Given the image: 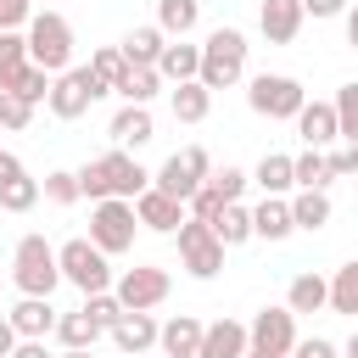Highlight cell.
<instances>
[{
  "mask_svg": "<svg viewBox=\"0 0 358 358\" xmlns=\"http://www.w3.org/2000/svg\"><path fill=\"white\" fill-rule=\"evenodd\" d=\"M330 313H352L358 319V257L330 274Z\"/></svg>",
  "mask_w": 358,
  "mask_h": 358,
  "instance_id": "35",
  "label": "cell"
},
{
  "mask_svg": "<svg viewBox=\"0 0 358 358\" xmlns=\"http://www.w3.org/2000/svg\"><path fill=\"white\" fill-rule=\"evenodd\" d=\"M162 45H168V34H162V28L151 22V28H129L117 50H123V56H129L134 67H157V62H162Z\"/></svg>",
  "mask_w": 358,
  "mask_h": 358,
  "instance_id": "27",
  "label": "cell"
},
{
  "mask_svg": "<svg viewBox=\"0 0 358 358\" xmlns=\"http://www.w3.org/2000/svg\"><path fill=\"white\" fill-rule=\"evenodd\" d=\"M285 308L291 313H324L330 308V280L324 274H296L291 291H285Z\"/></svg>",
  "mask_w": 358,
  "mask_h": 358,
  "instance_id": "26",
  "label": "cell"
},
{
  "mask_svg": "<svg viewBox=\"0 0 358 358\" xmlns=\"http://www.w3.org/2000/svg\"><path fill=\"white\" fill-rule=\"evenodd\" d=\"M168 106H173V117H179V123H201V117L213 112V90H207L201 78H185V84H173Z\"/></svg>",
  "mask_w": 358,
  "mask_h": 358,
  "instance_id": "25",
  "label": "cell"
},
{
  "mask_svg": "<svg viewBox=\"0 0 358 358\" xmlns=\"http://www.w3.org/2000/svg\"><path fill=\"white\" fill-rule=\"evenodd\" d=\"M117 302L123 308H157V302H168V291H173V280H168V268H157V263H134V268H123L117 274Z\"/></svg>",
  "mask_w": 358,
  "mask_h": 358,
  "instance_id": "11",
  "label": "cell"
},
{
  "mask_svg": "<svg viewBox=\"0 0 358 358\" xmlns=\"http://www.w3.org/2000/svg\"><path fill=\"white\" fill-rule=\"evenodd\" d=\"M28 22H34V0H0V34L28 28Z\"/></svg>",
  "mask_w": 358,
  "mask_h": 358,
  "instance_id": "43",
  "label": "cell"
},
{
  "mask_svg": "<svg viewBox=\"0 0 358 358\" xmlns=\"http://www.w3.org/2000/svg\"><path fill=\"white\" fill-rule=\"evenodd\" d=\"M252 185H257L263 196H291V190H296V162H291L285 151H263V162L252 168Z\"/></svg>",
  "mask_w": 358,
  "mask_h": 358,
  "instance_id": "21",
  "label": "cell"
},
{
  "mask_svg": "<svg viewBox=\"0 0 358 358\" xmlns=\"http://www.w3.org/2000/svg\"><path fill=\"white\" fill-rule=\"evenodd\" d=\"M330 168H336V179H358V145L341 140V145L330 151Z\"/></svg>",
  "mask_w": 358,
  "mask_h": 358,
  "instance_id": "44",
  "label": "cell"
},
{
  "mask_svg": "<svg viewBox=\"0 0 358 358\" xmlns=\"http://www.w3.org/2000/svg\"><path fill=\"white\" fill-rule=\"evenodd\" d=\"M17 341H22V336H17V324L0 313V358H11V352H17Z\"/></svg>",
  "mask_w": 358,
  "mask_h": 358,
  "instance_id": "48",
  "label": "cell"
},
{
  "mask_svg": "<svg viewBox=\"0 0 358 358\" xmlns=\"http://www.w3.org/2000/svg\"><path fill=\"white\" fill-rule=\"evenodd\" d=\"M296 162V190H324L330 179H336V168H330V151H319V145H308L302 157H291Z\"/></svg>",
  "mask_w": 358,
  "mask_h": 358,
  "instance_id": "32",
  "label": "cell"
},
{
  "mask_svg": "<svg viewBox=\"0 0 358 358\" xmlns=\"http://www.w3.org/2000/svg\"><path fill=\"white\" fill-rule=\"evenodd\" d=\"M285 358H302V352H285Z\"/></svg>",
  "mask_w": 358,
  "mask_h": 358,
  "instance_id": "53",
  "label": "cell"
},
{
  "mask_svg": "<svg viewBox=\"0 0 358 358\" xmlns=\"http://www.w3.org/2000/svg\"><path fill=\"white\" fill-rule=\"evenodd\" d=\"M252 229H257V241H285V235H296L291 196H263V201L252 207Z\"/></svg>",
  "mask_w": 358,
  "mask_h": 358,
  "instance_id": "20",
  "label": "cell"
},
{
  "mask_svg": "<svg viewBox=\"0 0 358 358\" xmlns=\"http://www.w3.org/2000/svg\"><path fill=\"white\" fill-rule=\"evenodd\" d=\"M246 347H252V336H246L241 319H213V324L201 330V352H196V358H241Z\"/></svg>",
  "mask_w": 358,
  "mask_h": 358,
  "instance_id": "19",
  "label": "cell"
},
{
  "mask_svg": "<svg viewBox=\"0 0 358 358\" xmlns=\"http://www.w3.org/2000/svg\"><path fill=\"white\" fill-rule=\"evenodd\" d=\"M39 190H45V201H50V207H73V201L84 196V190H78V173H67V168H50Z\"/></svg>",
  "mask_w": 358,
  "mask_h": 358,
  "instance_id": "37",
  "label": "cell"
},
{
  "mask_svg": "<svg viewBox=\"0 0 358 358\" xmlns=\"http://www.w3.org/2000/svg\"><path fill=\"white\" fill-rule=\"evenodd\" d=\"M6 319L17 324V336H50L62 313L50 308V296H22V302H17V308H11Z\"/></svg>",
  "mask_w": 358,
  "mask_h": 358,
  "instance_id": "24",
  "label": "cell"
},
{
  "mask_svg": "<svg viewBox=\"0 0 358 358\" xmlns=\"http://www.w3.org/2000/svg\"><path fill=\"white\" fill-rule=\"evenodd\" d=\"M28 123H34V101L17 95V90H0V129L17 134V129H28Z\"/></svg>",
  "mask_w": 358,
  "mask_h": 358,
  "instance_id": "38",
  "label": "cell"
},
{
  "mask_svg": "<svg viewBox=\"0 0 358 358\" xmlns=\"http://www.w3.org/2000/svg\"><path fill=\"white\" fill-rule=\"evenodd\" d=\"M302 11H308V17H341L347 0H302Z\"/></svg>",
  "mask_w": 358,
  "mask_h": 358,
  "instance_id": "47",
  "label": "cell"
},
{
  "mask_svg": "<svg viewBox=\"0 0 358 358\" xmlns=\"http://www.w3.org/2000/svg\"><path fill=\"white\" fill-rule=\"evenodd\" d=\"M106 134H112V145H117V151H129V145L140 151L145 140H157V123H151V106H134V101H123V112H117V117L106 123Z\"/></svg>",
  "mask_w": 358,
  "mask_h": 358,
  "instance_id": "17",
  "label": "cell"
},
{
  "mask_svg": "<svg viewBox=\"0 0 358 358\" xmlns=\"http://www.w3.org/2000/svg\"><path fill=\"white\" fill-rule=\"evenodd\" d=\"M101 95H112V90H106L90 67H67V73H56V84H50V101H45V106H50L62 123H73V117H84Z\"/></svg>",
  "mask_w": 358,
  "mask_h": 358,
  "instance_id": "9",
  "label": "cell"
},
{
  "mask_svg": "<svg viewBox=\"0 0 358 358\" xmlns=\"http://www.w3.org/2000/svg\"><path fill=\"white\" fill-rule=\"evenodd\" d=\"M296 352H302V358H341V347H336V341H324V336H313V341H296Z\"/></svg>",
  "mask_w": 358,
  "mask_h": 358,
  "instance_id": "45",
  "label": "cell"
},
{
  "mask_svg": "<svg viewBox=\"0 0 358 358\" xmlns=\"http://www.w3.org/2000/svg\"><path fill=\"white\" fill-rule=\"evenodd\" d=\"M39 196H45V190H39V179H34L11 151H0V207H6V213H28Z\"/></svg>",
  "mask_w": 358,
  "mask_h": 358,
  "instance_id": "14",
  "label": "cell"
},
{
  "mask_svg": "<svg viewBox=\"0 0 358 358\" xmlns=\"http://www.w3.org/2000/svg\"><path fill=\"white\" fill-rule=\"evenodd\" d=\"M296 134H302L308 145L330 151V145L341 140V123H336V101H308V106L296 112Z\"/></svg>",
  "mask_w": 358,
  "mask_h": 358,
  "instance_id": "16",
  "label": "cell"
},
{
  "mask_svg": "<svg viewBox=\"0 0 358 358\" xmlns=\"http://www.w3.org/2000/svg\"><path fill=\"white\" fill-rule=\"evenodd\" d=\"M157 73H162L168 84H185V78H201V45H185V39H168V45H162V62H157Z\"/></svg>",
  "mask_w": 358,
  "mask_h": 358,
  "instance_id": "23",
  "label": "cell"
},
{
  "mask_svg": "<svg viewBox=\"0 0 358 358\" xmlns=\"http://www.w3.org/2000/svg\"><path fill=\"white\" fill-rule=\"evenodd\" d=\"M90 73H95V78H101L106 90H117V78L129 73V56H123L117 45H101V50L90 56Z\"/></svg>",
  "mask_w": 358,
  "mask_h": 358,
  "instance_id": "36",
  "label": "cell"
},
{
  "mask_svg": "<svg viewBox=\"0 0 358 358\" xmlns=\"http://www.w3.org/2000/svg\"><path fill=\"white\" fill-rule=\"evenodd\" d=\"M302 0H263L257 6V28H263V39L268 45H291L296 34H302Z\"/></svg>",
  "mask_w": 358,
  "mask_h": 358,
  "instance_id": "15",
  "label": "cell"
},
{
  "mask_svg": "<svg viewBox=\"0 0 358 358\" xmlns=\"http://www.w3.org/2000/svg\"><path fill=\"white\" fill-rule=\"evenodd\" d=\"M134 213H140V229H157V235H173L185 218H190V207L179 201V196H168V190H140L134 196Z\"/></svg>",
  "mask_w": 358,
  "mask_h": 358,
  "instance_id": "13",
  "label": "cell"
},
{
  "mask_svg": "<svg viewBox=\"0 0 358 358\" xmlns=\"http://www.w3.org/2000/svg\"><path fill=\"white\" fill-rule=\"evenodd\" d=\"M246 106H252L257 117L280 123V117H296V112L308 106V90H302L291 73H257L252 90H246Z\"/></svg>",
  "mask_w": 358,
  "mask_h": 358,
  "instance_id": "7",
  "label": "cell"
},
{
  "mask_svg": "<svg viewBox=\"0 0 358 358\" xmlns=\"http://www.w3.org/2000/svg\"><path fill=\"white\" fill-rule=\"evenodd\" d=\"M78 190L90 196V201H106V196H123V201H134L140 190H151V173L129 157V151H106V157H90L84 168H78Z\"/></svg>",
  "mask_w": 358,
  "mask_h": 358,
  "instance_id": "1",
  "label": "cell"
},
{
  "mask_svg": "<svg viewBox=\"0 0 358 358\" xmlns=\"http://www.w3.org/2000/svg\"><path fill=\"white\" fill-rule=\"evenodd\" d=\"M134 229H140V213H134V201H123V196H106V201H95V207H90V241H95L106 257H123V252L134 246Z\"/></svg>",
  "mask_w": 358,
  "mask_h": 358,
  "instance_id": "6",
  "label": "cell"
},
{
  "mask_svg": "<svg viewBox=\"0 0 358 358\" xmlns=\"http://www.w3.org/2000/svg\"><path fill=\"white\" fill-rule=\"evenodd\" d=\"M246 336H252V352L285 358V352H296V313L291 308H263V313H252Z\"/></svg>",
  "mask_w": 358,
  "mask_h": 358,
  "instance_id": "12",
  "label": "cell"
},
{
  "mask_svg": "<svg viewBox=\"0 0 358 358\" xmlns=\"http://www.w3.org/2000/svg\"><path fill=\"white\" fill-rule=\"evenodd\" d=\"M22 67H28V34L11 28V34H0V90H11Z\"/></svg>",
  "mask_w": 358,
  "mask_h": 358,
  "instance_id": "34",
  "label": "cell"
},
{
  "mask_svg": "<svg viewBox=\"0 0 358 358\" xmlns=\"http://www.w3.org/2000/svg\"><path fill=\"white\" fill-rule=\"evenodd\" d=\"M185 207H190V218H201V224H213V218L224 213V196H218L213 185H201V190H196V196H190Z\"/></svg>",
  "mask_w": 358,
  "mask_h": 358,
  "instance_id": "42",
  "label": "cell"
},
{
  "mask_svg": "<svg viewBox=\"0 0 358 358\" xmlns=\"http://www.w3.org/2000/svg\"><path fill=\"white\" fill-rule=\"evenodd\" d=\"M162 358H168V352H162Z\"/></svg>",
  "mask_w": 358,
  "mask_h": 358,
  "instance_id": "54",
  "label": "cell"
},
{
  "mask_svg": "<svg viewBox=\"0 0 358 358\" xmlns=\"http://www.w3.org/2000/svg\"><path fill=\"white\" fill-rule=\"evenodd\" d=\"M352 185H358V179H352Z\"/></svg>",
  "mask_w": 358,
  "mask_h": 358,
  "instance_id": "55",
  "label": "cell"
},
{
  "mask_svg": "<svg viewBox=\"0 0 358 358\" xmlns=\"http://www.w3.org/2000/svg\"><path fill=\"white\" fill-rule=\"evenodd\" d=\"M84 308H90V319H95V324H101L106 336H112V324H117V319L129 313V308L117 302V291H95V296H84Z\"/></svg>",
  "mask_w": 358,
  "mask_h": 358,
  "instance_id": "40",
  "label": "cell"
},
{
  "mask_svg": "<svg viewBox=\"0 0 358 358\" xmlns=\"http://www.w3.org/2000/svg\"><path fill=\"white\" fill-rule=\"evenodd\" d=\"M336 123H341V140L358 145V78L336 90Z\"/></svg>",
  "mask_w": 358,
  "mask_h": 358,
  "instance_id": "39",
  "label": "cell"
},
{
  "mask_svg": "<svg viewBox=\"0 0 358 358\" xmlns=\"http://www.w3.org/2000/svg\"><path fill=\"white\" fill-rule=\"evenodd\" d=\"M62 358H95V347H62Z\"/></svg>",
  "mask_w": 358,
  "mask_h": 358,
  "instance_id": "50",
  "label": "cell"
},
{
  "mask_svg": "<svg viewBox=\"0 0 358 358\" xmlns=\"http://www.w3.org/2000/svg\"><path fill=\"white\" fill-rule=\"evenodd\" d=\"M11 358H56V352H50V347H45V336H22V341H17V352H11Z\"/></svg>",
  "mask_w": 358,
  "mask_h": 358,
  "instance_id": "46",
  "label": "cell"
},
{
  "mask_svg": "<svg viewBox=\"0 0 358 358\" xmlns=\"http://www.w3.org/2000/svg\"><path fill=\"white\" fill-rule=\"evenodd\" d=\"M11 280H17L22 296H50V291L62 285V257H56V246H50L45 235H22L17 252H11Z\"/></svg>",
  "mask_w": 358,
  "mask_h": 358,
  "instance_id": "2",
  "label": "cell"
},
{
  "mask_svg": "<svg viewBox=\"0 0 358 358\" xmlns=\"http://www.w3.org/2000/svg\"><path fill=\"white\" fill-rule=\"evenodd\" d=\"M201 22V0H157V28L168 39H185Z\"/></svg>",
  "mask_w": 358,
  "mask_h": 358,
  "instance_id": "28",
  "label": "cell"
},
{
  "mask_svg": "<svg viewBox=\"0 0 358 358\" xmlns=\"http://www.w3.org/2000/svg\"><path fill=\"white\" fill-rule=\"evenodd\" d=\"M56 257H62V280H67V285H78L84 296H95V291H112V285H117V280H112L106 252H101L90 235L62 241V246H56Z\"/></svg>",
  "mask_w": 358,
  "mask_h": 358,
  "instance_id": "5",
  "label": "cell"
},
{
  "mask_svg": "<svg viewBox=\"0 0 358 358\" xmlns=\"http://www.w3.org/2000/svg\"><path fill=\"white\" fill-rule=\"evenodd\" d=\"M241 358H263V352H252V347H246V352H241Z\"/></svg>",
  "mask_w": 358,
  "mask_h": 358,
  "instance_id": "52",
  "label": "cell"
},
{
  "mask_svg": "<svg viewBox=\"0 0 358 358\" xmlns=\"http://www.w3.org/2000/svg\"><path fill=\"white\" fill-rule=\"evenodd\" d=\"M246 34L241 28H213L207 34V45H201V84L207 90H229V84H241V73H246Z\"/></svg>",
  "mask_w": 358,
  "mask_h": 358,
  "instance_id": "4",
  "label": "cell"
},
{
  "mask_svg": "<svg viewBox=\"0 0 358 358\" xmlns=\"http://www.w3.org/2000/svg\"><path fill=\"white\" fill-rule=\"evenodd\" d=\"M201 330H207V324H201L196 313H173V319L162 324V341H157V347H162L168 358H196V352H201Z\"/></svg>",
  "mask_w": 358,
  "mask_h": 358,
  "instance_id": "22",
  "label": "cell"
},
{
  "mask_svg": "<svg viewBox=\"0 0 358 358\" xmlns=\"http://www.w3.org/2000/svg\"><path fill=\"white\" fill-rule=\"evenodd\" d=\"M28 62H39L45 73H67L73 67V22L62 11H34L28 22Z\"/></svg>",
  "mask_w": 358,
  "mask_h": 358,
  "instance_id": "3",
  "label": "cell"
},
{
  "mask_svg": "<svg viewBox=\"0 0 358 358\" xmlns=\"http://www.w3.org/2000/svg\"><path fill=\"white\" fill-rule=\"evenodd\" d=\"M207 185H213L224 201H241V196H246V185H252V173H241V168H229V162H224V168H213V179H207Z\"/></svg>",
  "mask_w": 358,
  "mask_h": 358,
  "instance_id": "41",
  "label": "cell"
},
{
  "mask_svg": "<svg viewBox=\"0 0 358 358\" xmlns=\"http://www.w3.org/2000/svg\"><path fill=\"white\" fill-rule=\"evenodd\" d=\"M341 358H358V330H352V341L341 347Z\"/></svg>",
  "mask_w": 358,
  "mask_h": 358,
  "instance_id": "51",
  "label": "cell"
},
{
  "mask_svg": "<svg viewBox=\"0 0 358 358\" xmlns=\"http://www.w3.org/2000/svg\"><path fill=\"white\" fill-rule=\"evenodd\" d=\"M157 90H162V73H157V67H134V62H129V73L117 78V95L134 101V106H151Z\"/></svg>",
  "mask_w": 358,
  "mask_h": 358,
  "instance_id": "33",
  "label": "cell"
},
{
  "mask_svg": "<svg viewBox=\"0 0 358 358\" xmlns=\"http://www.w3.org/2000/svg\"><path fill=\"white\" fill-rule=\"evenodd\" d=\"M213 179V157L201 151V145H185V151H173L157 173H151V185L157 190H168V196H179V201H190L201 185Z\"/></svg>",
  "mask_w": 358,
  "mask_h": 358,
  "instance_id": "10",
  "label": "cell"
},
{
  "mask_svg": "<svg viewBox=\"0 0 358 358\" xmlns=\"http://www.w3.org/2000/svg\"><path fill=\"white\" fill-rule=\"evenodd\" d=\"M173 235H179V268H185L190 280H213V274L224 268V252H229V246L213 235V224H201V218H185Z\"/></svg>",
  "mask_w": 358,
  "mask_h": 358,
  "instance_id": "8",
  "label": "cell"
},
{
  "mask_svg": "<svg viewBox=\"0 0 358 358\" xmlns=\"http://www.w3.org/2000/svg\"><path fill=\"white\" fill-rule=\"evenodd\" d=\"M347 45H352V50H358V6H352V11H347Z\"/></svg>",
  "mask_w": 358,
  "mask_h": 358,
  "instance_id": "49",
  "label": "cell"
},
{
  "mask_svg": "<svg viewBox=\"0 0 358 358\" xmlns=\"http://www.w3.org/2000/svg\"><path fill=\"white\" fill-rule=\"evenodd\" d=\"M213 235H218L224 246L252 241V235H257V229H252V207H246V201H224V213L213 218Z\"/></svg>",
  "mask_w": 358,
  "mask_h": 358,
  "instance_id": "30",
  "label": "cell"
},
{
  "mask_svg": "<svg viewBox=\"0 0 358 358\" xmlns=\"http://www.w3.org/2000/svg\"><path fill=\"white\" fill-rule=\"evenodd\" d=\"M291 218H296V229H324L330 224V196L324 190H291Z\"/></svg>",
  "mask_w": 358,
  "mask_h": 358,
  "instance_id": "29",
  "label": "cell"
},
{
  "mask_svg": "<svg viewBox=\"0 0 358 358\" xmlns=\"http://www.w3.org/2000/svg\"><path fill=\"white\" fill-rule=\"evenodd\" d=\"M112 341H117V352H129V358H134V352H145V347H157V341H162V324H157L145 308H129V313L112 324Z\"/></svg>",
  "mask_w": 358,
  "mask_h": 358,
  "instance_id": "18",
  "label": "cell"
},
{
  "mask_svg": "<svg viewBox=\"0 0 358 358\" xmlns=\"http://www.w3.org/2000/svg\"><path fill=\"white\" fill-rule=\"evenodd\" d=\"M101 336H106V330L90 319V308H73V313L56 319V341H62V347H95Z\"/></svg>",
  "mask_w": 358,
  "mask_h": 358,
  "instance_id": "31",
  "label": "cell"
}]
</instances>
